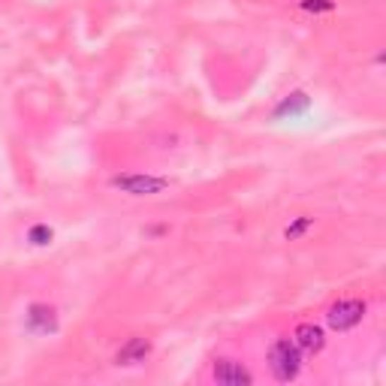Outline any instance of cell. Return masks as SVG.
Instances as JSON below:
<instances>
[{
	"label": "cell",
	"mask_w": 386,
	"mask_h": 386,
	"mask_svg": "<svg viewBox=\"0 0 386 386\" xmlns=\"http://www.w3.org/2000/svg\"><path fill=\"white\" fill-rule=\"evenodd\" d=\"M269 365L278 380H293L302 368V353L293 341H275L269 350Z\"/></svg>",
	"instance_id": "6da1fadb"
},
{
	"label": "cell",
	"mask_w": 386,
	"mask_h": 386,
	"mask_svg": "<svg viewBox=\"0 0 386 386\" xmlns=\"http://www.w3.org/2000/svg\"><path fill=\"white\" fill-rule=\"evenodd\" d=\"M362 317H365V302H359V299H341V302H335L332 308H329L326 314V320L332 329H338V332H344V329H353Z\"/></svg>",
	"instance_id": "7a4b0ae2"
},
{
	"label": "cell",
	"mask_w": 386,
	"mask_h": 386,
	"mask_svg": "<svg viewBox=\"0 0 386 386\" xmlns=\"http://www.w3.org/2000/svg\"><path fill=\"white\" fill-rule=\"evenodd\" d=\"M112 185L118 190L130 193V197H154V193L166 190V178H157V175H118L112 178Z\"/></svg>",
	"instance_id": "3957f363"
},
{
	"label": "cell",
	"mask_w": 386,
	"mask_h": 386,
	"mask_svg": "<svg viewBox=\"0 0 386 386\" xmlns=\"http://www.w3.org/2000/svg\"><path fill=\"white\" fill-rule=\"evenodd\" d=\"M214 380L223 383V386H251L254 383L251 371L235 359H221L218 365H214Z\"/></svg>",
	"instance_id": "277c9868"
},
{
	"label": "cell",
	"mask_w": 386,
	"mask_h": 386,
	"mask_svg": "<svg viewBox=\"0 0 386 386\" xmlns=\"http://www.w3.org/2000/svg\"><path fill=\"white\" fill-rule=\"evenodd\" d=\"M293 344L299 347V353H320L323 344H326V338H323V329L320 326H314V323H302L296 326V332H293Z\"/></svg>",
	"instance_id": "5b68a950"
},
{
	"label": "cell",
	"mask_w": 386,
	"mask_h": 386,
	"mask_svg": "<svg viewBox=\"0 0 386 386\" xmlns=\"http://www.w3.org/2000/svg\"><path fill=\"white\" fill-rule=\"evenodd\" d=\"M148 353H151V344L145 341V338H130V341L118 350L115 362L118 365H139V362L148 359Z\"/></svg>",
	"instance_id": "8992f818"
},
{
	"label": "cell",
	"mask_w": 386,
	"mask_h": 386,
	"mask_svg": "<svg viewBox=\"0 0 386 386\" xmlns=\"http://www.w3.org/2000/svg\"><path fill=\"white\" fill-rule=\"evenodd\" d=\"M28 326L30 332H54V311L49 308V305H30L28 311Z\"/></svg>",
	"instance_id": "52a82bcc"
},
{
	"label": "cell",
	"mask_w": 386,
	"mask_h": 386,
	"mask_svg": "<svg viewBox=\"0 0 386 386\" xmlns=\"http://www.w3.org/2000/svg\"><path fill=\"white\" fill-rule=\"evenodd\" d=\"M311 106V97L305 94V90H296V94H290L283 103H278V109H275V118H293V115H302L305 109Z\"/></svg>",
	"instance_id": "ba28073f"
},
{
	"label": "cell",
	"mask_w": 386,
	"mask_h": 386,
	"mask_svg": "<svg viewBox=\"0 0 386 386\" xmlns=\"http://www.w3.org/2000/svg\"><path fill=\"white\" fill-rule=\"evenodd\" d=\"M302 9L305 13H332L335 4L332 0H302Z\"/></svg>",
	"instance_id": "9c48e42d"
},
{
	"label": "cell",
	"mask_w": 386,
	"mask_h": 386,
	"mask_svg": "<svg viewBox=\"0 0 386 386\" xmlns=\"http://www.w3.org/2000/svg\"><path fill=\"white\" fill-rule=\"evenodd\" d=\"M28 238H30L33 245H49V242H52V230H49V226H42V223H40V226H33V230L28 233Z\"/></svg>",
	"instance_id": "30bf717a"
},
{
	"label": "cell",
	"mask_w": 386,
	"mask_h": 386,
	"mask_svg": "<svg viewBox=\"0 0 386 386\" xmlns=\"http://www.w3.org/2000/svg\"><path fill=\"white\" fill-rule=\"evenodd\" d=\"M308 226H311V218H299L293 226H287V238H299L305 230H308Z\"/></svg>",
	"instance_id": "8fae6325"
}]
</instances>
